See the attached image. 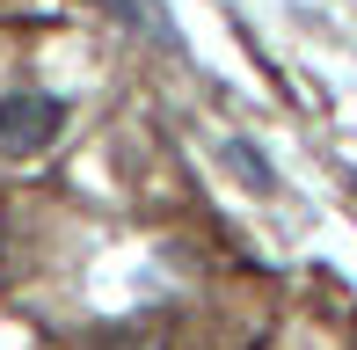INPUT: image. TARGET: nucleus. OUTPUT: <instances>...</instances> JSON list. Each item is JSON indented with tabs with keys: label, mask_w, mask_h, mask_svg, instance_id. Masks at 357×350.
Segmentation results:
<instances>
[{
	"label": "nucleus",
	"mask_w": 357,
	"mask_h": 350,
	"mask_svg": "<svg viewBox=\"0 0 357 350\" xmlns=\"http://www.w3.org/2000/svg\"><path fill=\"white\" fill-rule=\"evenodd\" d=\"M59 132H66V102L59 95H0V153L8 161H37V153L59 146Z\"/></svg>",
	"instance_id": "nucleus-1"
}]
</instances>
